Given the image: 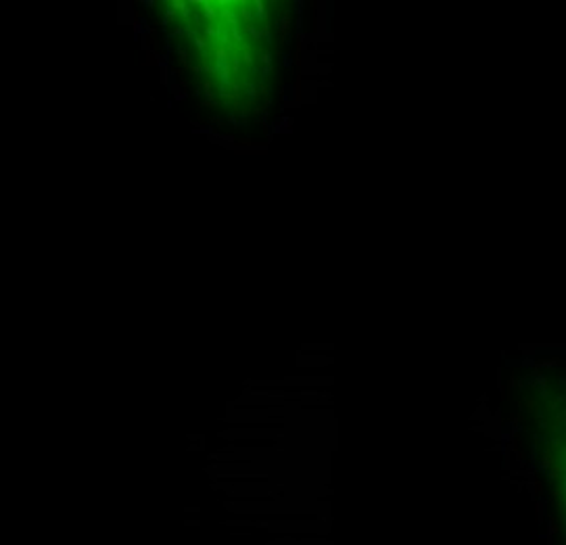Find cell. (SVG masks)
Here are the masks:
<instances>
[{"mask_svg": "<svg viewBox=\"0 0 566 545\" xmlns=\"http://www.w3.org/2000/svg\"><path fill=\"white\" fill-rule=\"evenodd\" d=\"M537 441L552 472L566 531V389H547L539 395Z\"/></svg>", "mask_w": 566, "mask_h": 545, "instance_id": "6da1fadb", "label": "cell"}]
</instances>
